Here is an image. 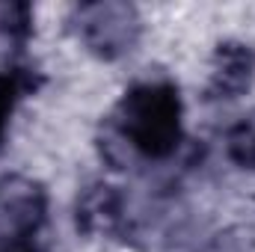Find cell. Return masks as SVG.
Listing matches in <instances>:
<instances>
[{
	"label": "cell",
	"instance_id": "obj_1",
	"mask_svg": "<svg viewBox=\"0 0 255 252\" xmlns=\"http://www.w3.org/2000/svg\"><path fill=\"white\" fill-rule=\"evenodd\" d=\"M119 127L136 151L148 157H166L181 136L178 92L163 83L133 86L119 104Z\"/></svg>",
	"mask_w": 255,
	"mask_h": 252
},
{
	"label": "cell",
	"instance_id": "obj_3",
	"mask_svg": "<svg viewBox=\"0 0 255 252\" xmlns=\"http://www.w3.org/2000/svg\"><path fill=\"white\" fill-rule=\"evenodd\" d=\"M45 220V193L30 178L0 181V241H27Z\"/></svg>",
	"mask_w": 255,
	"mask_h": 252
},
{
	"label": "cell",
	"instance_id": "obj_8",
	"mask_svg": "<svg viewBox=\"0 0 255 252\" xmlns=\"http://www.w3.org/2000/svg\"><path fill=\"white\" fill-rule=\"evenodd\" d=\"M0 252H33L27 241H0Z\"/></svg>",
	"mask_w": 255,
	"mask_h": 252
},
{
	"label": "cell",
	"instance_id": "obj_5",
	"mask_svg": "<svg viewBox=\"0 0 255 252\" xmlns=\"http://www.w3.org/2000/svg\"><path fill=\"white\" fill-rule=\"evenodd\" d=\"M119 217V196L113 187H95L77 205V223L86 232H110Z\"/></svg>",
	"mask_w": 255,
	"mask_h": 252
},
{
	"label": "cell",
	"instance_id": "obj_7",
	"mask_svg": "<svg viewBox=\"0 0 255 252\" xmlns=\"http://www.w3.org/2000/svg\"><path fill=\"white\" fill-rule=\"evenodd\" d=\"M9 110H12V83H9V80H0V136H3V130H6Z\"/></svg>",
	"mask_w": 255,
	"mask_h": 252
},
{
	"label": "cell",
	"instance_id": "obj_6",
	"mask_svg": "<svg viewBox=\"0 0 255 252\" xmlns=\"http://www.w3.org/2000/svg\"><path fill=\"white\" fill-rule=\"evenodd\" d=\"M226 151L229 157L244 166V169H255V110L250 116H244L238 125L229 130L226 136Z\"/></svg>",
	"mask_w": 255,
	"mask_h": 252
},
{
	"label": "cell",
	"instance_id": "obj_2",
	"mask_svg": "<svg viewBox=\"0 0 255 252\" xmlns=\"http://www.w3.org/2000/svg\"><path fill=\"white\" fill-rule=\"evenodd\" d=\"M77 33L98 57H122L139 39V15L128 3H92L77 12Z\"/></svg>",
	"mask_w": 255,
	"mask_h": 252
},
{
	"label": "cell",
	"instance_id": "obj_4",
	"mask_svg": "<svg viewBox=\"0 0 255 252\" xmlns=\"http://www.w3.org/2000/svg\"><path fill=\"white\" fill-rule=\"evenodd\" d=\"M255 74V54L244 45H220L211 65V92L217 98H238L250 89Z\"/></svg>",
	"mask_w": 255,
	"mask_h": 252
}]
</instances>
